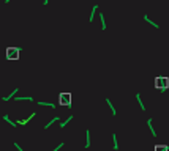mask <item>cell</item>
<instances>
[{
  "mask_svg": "<svg viewBox=\"0 0 169 151\" xmlns=\"http://www.w3.org/2000/svg\"><path fill=\"white\" fill-rule=\"evenodd\" d=\"M155 151H169V148L166 145H157L155 146Z\"/></svg>",
  "mask_w": 169,
  "mask_h": 151,
  "instance_id": "18",
  "label": "cell"
},
{
  "mask_svg": "<svg viewBox=\"0 0 169 151\" xmlns=\"http://www.w3.org/2000/svg\"><path fill=\"white\" fill-rule=\"evenodd\" d=\"M3 120H5V121H6L8 124H10V126H13V128H18V124H16L14 121H11V118H10L8 115H3Z\"/></svg>",
  "mask_w": 169,
  "mask_h": 151,
  "instance_id": "13",
  "label": "cell"
},
{
  "mask_svg": "<svg viewBox=\"0 0 169 151\" xmlns=\"http://www.w3.org/2000/svg\"><path fill=\"white\" fill-rule=\"evenodd\" d=\"M38 106H44V107H51V109H55V104H52V102H46V101H38Z\"/></svg>",
  "mask_w": 169,
  "mask_h": 151,
  "instance_id": "10",
  "label": "cell"
},
{
  "mask_svg": "<svg viewBox=\"0 0 169 151\" xmlns=\"http://www.w3.org/2000/svg\"><path fill=\"white\" fill-rule=\"evenodd\" d=\"M136 99H137V102H139L141 109H142V110H145V107H144V102L141 101V94H139V93H136Z\"/></svg>",
  "mask_w": 169,
  "mask_h": 151,
  "instance_id": "19",
  "label": "cell"
},
{
  "mask_svg": "<svg viewBox=\"0 0 169 151\" xmlns=\"http://www.w3.org/2000/svg\"><path fill=\"white\" fill-rule=\"evenodd\" d=\"M100 21H101V28L106 30V21H104V14L103 13H100Z\"/></svg>",
  "mask_w": 169,
  "mask_h": 151,
  "instance_id": "17",
  "label": "cell"
},
{
  "mask_svg": "<svg viewBox=\"0 0 169 151\" xmlns=\"http://www.w3.org/2000/svg\"><path fill=\"white\" fill-rule=\"evenodd\" d=\"M106 104L109 106V109H111V112H112V115H117V110H115L114 104H112V102H111V99H107V98H106Z\"/></svg>",
  "mask_w": 169,
  "mask_h": 151,
  "instance_id": "12",
  "label": "cell"
},
{
  "mask_svg": "<svg viewBox=\"0 0 169 151\" xmlns=\"http://www.w3.org/2000/svg\"><path fill=\"white\" fill-rule=\"evenodd\" d=\"M21 47H16V46H10L5 49V58L10 60V62H14V60H19L21 58Z\"/></svg>",
  "mask_w": 169,
  "mask_h": 151,
  "instance_id": "1",
  "label": "cell"
},
{
  "mask_svg": "<svg viewBox=\"0 0 169 151\" xmlns=\"http://www.w3.org/2000/svg\"><path fill=\"white\" fill-rule=\"evenodd\" d=\"M153 85H155L157 90H160V91H166L169 88V79L166 76H157L155 80H153Z\"/></svg>",
  "mask_w": 169,
  "mask_h": 151,
  "instance_id": "2",
  "label": "cell"
},
{
  "mask_svg": "<svg viewBox=\"0 0 169 151\" xmlns=\"http://www.w3.org/2000/svg\"><path fill=\"white\" fill-rule=\"evenodd\" d=\"M5 2H11V0H5Z\"/></svg>",
  "mask_w": 169,
  "mask_h": 151,
  "instance_id": "23",
  "label": "cell"
},
{
  "mask_svg": "<svg viewBox=\"0 0 169 151\" xmlns=\"http://www.w3.org/2000/svg\"><path fill=\"white\" fill-rule=\"evenodd\" d=\"M71 99H73V96H71L70 91H62L59 94V104L62 107H68V109H71V107H73Z\"/></svg>",
  "mask_w": 169,
  "mask_h": 151,
  "instance_id": "3",
  "label": "cell"
},
{
  "mask_svg": "<svg viewBox=\"0 0 169 151\" xmlns=\"http://www.w3.org/2000/svg\"><path fill=\"white\" fill-rule=\"evenodd\" d=\"M14 146L18 148V151H24V150H22V146H21V145L18 143V142H14Z\"/></svg>",
  "mask_w": 169,
  "mask_h": 151,
  "instance_id": "21",
  "label": "cell"
},
{
  "mask_svg": "<svg viewBox=\"0 0 169 151\" xmlns=\"http://www.w3.org/2000/svg\"><path fill=\"white\" fill-rule=\"evenodd\" d=\"M43 3H44V5H47V3H49V0H43Z\"/></svg>",
  "mask_w": 169,
  "mask_h": 151,
  "instance_id": "22",
  "label": "cell"
},
{
  "mask_svg": "<svg viewBox=\"0 0 169 151\" xmlns=\"http://www.w3.org/2000/svg\"><path fill=\"white\" fill-rule=\"evenodd\" d=\"M71 120H73V115H70V116H68L67 120H63V121H59V124H60V128H65V126H67L68 123L71 121Z\"/></svg>",
  "mask_w": 169,
  "mask_h": 151,
  "instance_id": "14",
  "label": "cell"
},
{
  "mask_svg": "<svg viewBox=\"0 0 169 151\" xmlns=\"http://www.w3.org/2000/svg\"><path fill=\"white\" fill-rule=\"evenodd\" d=\"M98 10V5H93V8H92V13H90V18H89V22L92 24L93 22V16H95V11Z\"/></svg>",
  "mask_w": 169,
  "mask_h": 151,
  "instance_id": "15",
  "label": "cell"
},
{
  "mask_svg": "<svg viewBox=\"0 0 169 151\" xmlns=\"http://www.w3.org/2000/svg\"><path fill=\"white\" fill-rule=\"evenodd\" d=\"M13 99H14V101H33L32 96H14Z\"/></svg>",
  "mask_w": 169,
  "mask_h": 151,
  "instance_id": "11",
  "label": "cell"
},
{
  "mask_svg": "<svg viewBox=\"0 0 169 151\" xmlns=\"http://www.w3.org/2000/svg\"><path fill=\"white\" fill-rule=\"evenodd\" d=\"M144 21H145V22H149V24L152 25V27H155V28H158V27H160V25H158L157 22H153V21H152V19H150L147 14H144Z\"/></svg>",
  "mask_w": 169,
  "mask_h": 151,
  "instance_id": "9",
  "label": "cell"
},
{
  "mask_svg": "<svg viewBox=\"0 0 169 151\" xmlns=\"http://www.w3.org/2000/svg\"><path fill=\"white\" fill-rule=\"evenodd\" d=\"M60 121V116H54L52 120H49V121H47V124L44 126V129H47V128H51L52 126V124H55V123H59Z\"/></svg>",
  "mask_w": 169,
  "mask_h": 151,
  "instance_id": "6",
  "label": "cell"
},
{
  "mask_svg": "<svg viewBox=\"0 0 169 151\" xmlns=\"http://www.w3.org/2000/svg\"><path fill=\"white\" fill-rule=\"evenodd\" d=\"M63 146H65V143H63V142H60V143H59L57 146H55V148H54L52 151H59V150H62V148H63Z\"/></svg>",
  "mask_w": 169,
  "mask_h": 151,
  "instance_id": "20",
  "label": "cell"
},
{
  "mask_svg": "<svg viewBox=\"0 0 169 151\" xmlns=\"http://www.w3.org/2000/svg\"><path fill=\"white\" fill-rule=\"evenodd\" d=\"M35 116H36V113H30V116H29V118H22V120H19V121L16 123V124H18V126H22V124H27V123L30 121V120H32V118H35Z\"/></svg>",
  "mask_w": 169,
  "mask_h": 151,
  "instance_id": "4",
  "label": "cell"
},
{
  "mask_svg": "<svg viewBox=\"0 0 169 151\" xmlns=\"http://www.w3.org/2000/svg\"><path fill=\"white\" fill-rule=\"evenodd\" d=\"M18 90H19V88H14V90H13V91H11L10 94H6V96H3V98H2V101H10V99H13V98L16 96V93H18Z\"/></svg>",
  "mask_w": 169,
  "mask_h": 151,
  "instance_id": "5",
  "label": "cell"
},
{
  "mask_svg": "<svg viewBox=\"0 0 169 151\" xmlns=\"http://www.w3.org/2000/svg\"><path fill=\"white\" fill-rule=\"evenodd\" d=\"M90 145H92V142H90V131L87 129L85 131V150L90 148Z\"/></svg>",
  "mask_w": 169,
  "mask_h": 151,
  "instance_id": "7",
  "label": "cell"
},
{
  "mask_svg": "<svg viewBox=\"0 0 169 151\" xmlns=\"http://www.w3.org/2000/svg\"><path fill=\"white\" fill-rule=\"evenodd\" d=\"M147 126H149L150 132H152V135H153V137H157V131H155V128L152 126V118H149V120H147Z\"/></svg>",
  "mask_w": 169,
  "mask_h": 151,
  "instance_id": "8",
  "label": "cell"
},
{
  "mask_svg": "<svg viewBox=\"0 0 169 151\" xmlns=\"http://www.w3.org/2000/svg\"><path fill=\"white\" fill-rule=\"evenodd\" d=\"M112 143H114V150H119V142H117V134H112Z\"/></svg>",
  "mask_w": 169,
  "mask_h": 151,
  "instance_id": "16",
  "label": "cell"
}]
</instances>
